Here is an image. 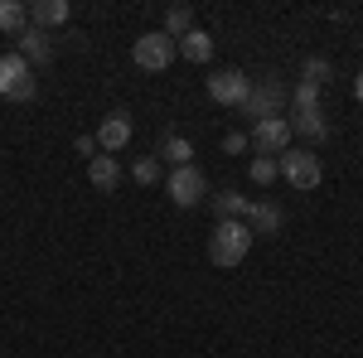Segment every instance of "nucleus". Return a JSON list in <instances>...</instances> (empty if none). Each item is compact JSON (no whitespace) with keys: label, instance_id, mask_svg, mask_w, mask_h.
I'll return each mask as SVG.
<instances>
[{"label":"nucleus","instance_id":"22","mask_svg":"<svg viewBox=\"0 0 363 358\" xmlns=\"http://www.w3.org/2000/svg\"><path fill=\"white\" fill-rule=\"evenodd\" d=\"M310 107H320V87L301 78V83L291 87V111H310Z\"/></svg>","mask_w":363,"mask_h":358},{"label":"nucleus","instance_id":"16","mask_svg":"<svg viewBox=\"0 0 363 358\" xmlns=\"http://www.w3.org/2000/svg\"><path fill=\"white\" fill-rule=\"evenodd\" d=\"M247 208H252V198H242V194H213V213H218V223L228 218H247Z\"/></svg>","mask_w":363,"mask_h":358},{"label":"nucleus","instance_id":"24","mask_svg":"<svg viewBox=\"0 0 363 358\" xmlns=\"http://www.w3.org/2000/svg\"><path fill=\"white\" fill-rule=\"evenodd\" d=\"M223 150H228V155H238V150H247V136H242V131H228V136H223Z\"/></svg>","mask_w":363,"mask_h":358},{"label":"nucleus","instance_id":"1","mask_svg":"<svg viewBox=\"0 0 363 358\" xmlns=\"http://www.w3.org/2000/svg\"><path fill=\"white\" fill-rule=\"evenodd\" d=\"M247 252H252V228L242 218H228V223H218V228L208 233V262H213L218 272L242 267Z\"/></svg>","mask_w":363,"mask_h":358},{"label":"nucleus","instance_id":"7","mask_svg":"<svg viewBox=\"0 0 363 358\" xmlns=\"http://www.w3.org/2000/svg\"><path fill=\"white\" fill-rule=\"evenodd\" d=\"M247 145L257 150V155H286L291 150V121L286 116H267V121H252V136H247Z\"/></svg>","mask_w":363,"mask_h":358},{"label":"nucleus","instance_id":"11","mask_svg":"<svg viewBox=\"0 0 363 358\" xmlns=\"http://www.w3.org/2000/svg\"><path fill=\"white\" fill-rule=\"evenodd\" d=\"M15 39H20V49H15V54L25 58L29 68H34V63H49V58H54V39H49L44 29L25 25V29H20V34H15Z\"/></svg>","mask_w":363,"mask_h":358},{"label":"nucleus","instance_id":"14","mask_svg":"<svg viewBox=\"0 0 363 358\" xmlns=\"http://www.w3.org/2000/svg\"><path fill=\"white\" fill-rule=\"evenodd\" d=\"M242 223L252 228V237H257V233H267V237H272V233H281L286 213H281L272 198H262V203H252V208H247V218H242Z\"/></svg>","mask_w":363,"mask_h":358},{"label":"nucleus","instance_id":"19","mask_svg":"<svg viewBox=\"0 0 363 358\" xmlns=\"http://www.w3.org/2000/svg\"><path fill=\"white\" fill-rule=\"evenodd\" d=\"M189 29H199V25H194V10H189V5H169V15H165V34H169V39H184Z\"/></svg>","mask_w":363,"mask_h":358},{"label":"nucleus","instance_id":"5","mask_svg":"<svg viewBox=\"0 0 363 358\" xmlns=\"http://www.w3.org/2000/svg\"><path fill=\"white\" fill-rule=\"evenodd\" d=\"M131 58H136L140 73H165L179 54H174V39H169L165 29H145L136 44H131Z\"/></svg>","mask_w":363,"mask_h":358},{"label":"nucleus","instance_id":"3","mask_svg":"<svg viewBox=\"0 0 363 358\" xmlns=\"http://www.w3.org/2000/svg\"><path fill=\"white\" fill-rule=\"evenodd\" d=\"M0 97L5 102H34L39 97V78L20 54H0Z\"/></svg>","mask_w":363,"mask_h":358},{"label":"nucleus","instance_id":"23","mask_svg":"<svg viewBox=\"0 0 363 358\" xmlns=\"http://www.w3.org/2000/svg\"><path fill=\"white\" fill-rule=\"evenodd\" d=\"M131 179L136 184H155L160 179V155H140L136 165H131Z\"/></svg>","mask_w":363,"mask_h":358},{"label":"nucleus","instance_id":"9","mask_svg":"<svg viewBox=\"0 0 363 358\" xmlns=\"http://www.w3.org/2000/svg\"><path fill=\"white\" fill-rule=\"evenodd\" d=\"M126 140H131V116L126 111H107L102 126H97V150L116 155V150H126Z\"/></svg>","mask_w":363,"mask_h":358},{"label":"nucleus","instance_id":"17","mask_svg":"<svg viewBox=\"0 0 363 358\" xmlns=\"http://www.w3.org/2000/svg\"><path fill=\"white\" fill-rule=\"evenodd\" d=\"M29 25V5L20 0H0V34H20Z\"/></svg>","mask_w":363,"mask_h":358},{"label":"nucleus","instance_id":"6","mask_svg":"<svg viewBox=\"0 0 363 358\" xmlns=\"http://www.w3.org/2000/svg\"><path fill=\"white\" fill-rule=\"evenodd\" d=\"M165 189H169V198H174V208H199V203L208 198V179H203L199 165H179V169H169Z\"/></svg>","mask_w":363,"mask_h":358},{"label":"nucleus","instance_id":"2","mask_svg":"<svg viewBox=\"0 0 363 358\" xmlns=\"http://www.w3.org/2000/svg\"><path fill=\"white\" fill-rule=\"evenodd\" d=\"M281 107H291V87L281 83L277 73H267V78H252V92L238 111L247 121H267V116H281Z\"/></svg>","mask_w":363,"mask_h":358},{"label":"nucleus","instance_id":"20","mask_svg":"<svg viewBox=\"0 0 363 358\" xmlns=\"http://www.w3.org/2000/svg\"><path fill=\"white\" fill-rule=\"evenodd\" d=\"M247 179H252V184H277V179H281V165L272 160V155H252Z\"/></svg>","mask_w":363,"mask_h":358},{"label":"nucleus","instance_id":"15","mask_svg":"<svg viewBox=\"0 0 363 358\" xmlns=\"http://www.w3.org/2000/svg\"><path fill=\"white\" fill-rule=\"evenodd\" d=\"M174 54L189 58V63H208V58H213V34H203V29H189L184 39H174Z\"/></svg>","mask_w":363,"mask_h":358},{"label":"nucleus","instance_id":"12","mask_svg":"<svg viewBox=\"0 0 363 358\" xmlns=\"http://www.w3.org/2000/svg\"><path fill=\"white\" fill-rule=\"evenodd\" d=\"M68 15H73V5H68V0H34V5H29V25L44 29V34L58 29V25H68Z\"/></svg>","mask_w":363,"mask_h":358},{"label":"nucleus","instance_id":"13","mask_svg":"<svg viewBox=\"0 0 363 358\" xmlns=\"http://www.w3.org/2000/svg\"><path fill=\"white\" fill-rule=\"evenodd\" d=\"M87 184L97 194H116L121 184V165H116V155H97V160H87Z\"/></svg>","mask_w":363,"mask_h":358},{"label":"nucleus","instance_id":"10","mask_svg":"<svg viewBox=\"0 0 363 358\" xmlns=\"http://www.w3.org/2000/svg\"><path fill=\"white\" fill-rule=\"evenodd\" d=\"M286 121H291V136L310 140V145L330 140V121H325V111H320V107H310V111H291Z\"/></svg>","mask_w":363,"mask_h":358},{"label":"nucleus","instance_id":"21","mask_svg":"<svg viewBox=\"0 0 363 358\" xmlns=\"http://www.w3.org/2000/svg\"><path fill=\"white\" fill-rule=\"evenodd\" d=\"M330 73H335V68H330V58H325V54H310L306 68H301V78H306V83H315V87L330 83Z\"/></svg>","mask_w":363,"mask_h":358},{"label":"nucleus","instance_id":"8","mask_svg":"<svg viewBox=\"0 0 363 358\" xmlns=\"http://www.w3.org/2000/svg\"><path fill=\"white\" fill-rule=\"evenodd\" d=\"M252 92V78L242 68H218L213 78H208V97L218 102V107H242Z\"/></svg>","mask_w":363,"mask_h":358},{"label":"nucleus","instance_id":"4","mask_svg":"<svg viewBox=\"0 0 363 358\" xmlns=\"http://www.w3.org/2000/svg\"><path fill=\"white\" fill-rule=\"evenodd\" d=\"M277 165H281V179H286L291 189H301V194L320 189V179H325V169H320V155H315L310 145H301V150H286Z\"/></svg>","mask_w":363,"mask_h":358},{"label":"nucleus","instance_id":"18","mask_svg":"<svg viewBox=\"0 0 363 358\" xmlns=\"http://www.w3.org/2000/svg\"><path fill=\"white\" fill-rule=\"evenodd\" d=\"M160 160H169V165L179 169V165H194V145L184 136H165L160 140Z\"/></svg>","mask_w":363,"mask_h":358},{"label":"nucleus","instance_id":"25","mask_svg":"<svg viewBox=\"0 0 363 358\" xmlns=\"http://www.w3.org/2000/svg\"><path fill=\"white\" fill-rule=\"evenodd\" d=\"M78 155H87V160H97V136H78Z\"/></svg>","mask_w":363,"mask_h":358},{"label":"nucleus","instance_id":"26","mask_svg":"<svg viewBox=\"0 0 363 358\" xmlns=\"http://www.w3.org/2000/svg\"><path fill=\"white\" fill-rule=\"evenodd\" d=\"M354 97H359V102H363V73H359V78H354Z\"/></svg>","mask_w":363,"mask_h":358}]
</instances>
